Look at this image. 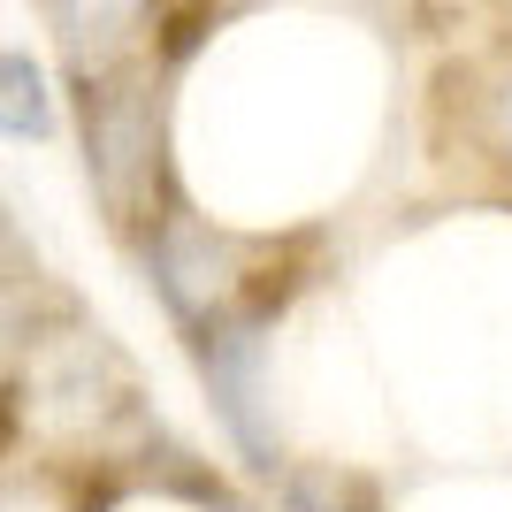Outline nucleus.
Returning a JSON list of instances; mask_svg holds the SVG:
<instances>
[{
	"instance_id": "nucleus-1",
	"label": "nucleus",
	"mask_w": 512,
	"mask_h": 512,
	"mask_svg": "<svg viewBox=\"0 0 512 512\" xmlns=\"http://www.w3.org/2000/svg\"><path fill=\"white\" fill-rule=\"evenodd\" d=\"M146 16H153V0H46V23H54L69 69H77V85H107L138 54Z\"/></svg>"
},
{
	"instance_id": "nucleus-3",
	"label": "nucleus",
	"mask_w": 512,
	"mask_h": 512,
	"mask_svg": "<svg viewBox=\"0 0 512 512\" xmlns=\"http://www.w3.org/2000/svg\"><path fill=\"white\" fill-rule=\"evenodd\" d=\"M54 130V92H46V69L8 46L0 54V138H46Z\"/></svg>"
},
{
	"instance_id": "nucleus-2",
	"label": "nucleus",
	"mask_w": 512,
	"mask_h": 512,
	"mask_svg": "<svg viewBox=\"0 0 512 512\" xmlns=\"http://www.w3.org/2000/svg\"><path fill=\"white\" fill-rule=\"evenodd\" d=\"M85 130H92V176H100L107 199L123 207V199H130V176L146 169V153H153L146 100H123V92H92L85 85Z\"/></svg>"
}]
</instances>
